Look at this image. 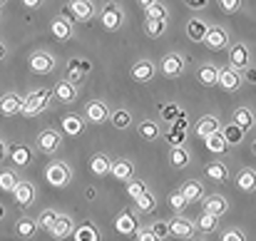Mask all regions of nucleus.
Masks as SVG:
<instances>
[{"mask_svg":"<svg viewBox=\"0 0 256 241\" xmlns=\"http://www.w3.org/2000/svg\"><path fill=\"white\" fill-rule=\"evenodd\" d=\"M137 2H140L142 8H150V5H152V2H157V0H137Z\"/></svg>","mask_w":256,"mask_h":241,"instance_id":"4d7b16f0","label":"nucleus"},{"mask_svg":"<svg viewBox=\"0 0 256 241\" xmlns=\"http://www.w3.org/2000/svg\"><path fill=\"white\" fill-rule=\"evenodd\" d=\"M232 65L234 68H246L249 65V50L244 45H234L232 48Z\"/></svg>","mask_w":256,"mask_h":241,"instance_id":"4be33fe9","label":"nucleus"},{"mask_svg":"<svg viewBox=\"0 0 256 241\" xmlns=\"http://www.w3.org/2000/svg\"><path fill=\"white\" fill-rule=\"evenodd\" d=\"M170 234H172V236H179V239H192L194 226L189 224V219L176 216V219H172V222H170Z\"/></svg>","mask_w":256,"mask_h":241,"instance_id":"7ed1b4c3","label":"nucleus"},{"mask_svg":"<svg viewBox=\"0 0 256 241\" xmlns=\"http://www.w3.org/2000/svg\"><path fill=\"white\" fill-rule=\"evenodd\" d=\"M75 84L72 82H68V80H62V82H58V87H55V97L60 100V102H72L75 100Z\"/></svg>","mask_w":256,"mask_h":241,"instance_id":"f3484780","label":"nucleus"},{"mask_svg":"<svg viewBox=\"0 0 256 241\" xmlns=\"http://www.w3.org/2000/svg\"><path fill=\"white\" fill-rule=\"evenodd\" d=\"M242 132H244V130H239L236 124L226 127V132H224V140H226V144H236V142L242 140Z\"/></svg>","mask_w":256,"mask_h":241,"instance_id":"a19ab883","label":"nucleus"},{"mask_svg":"<svg viewBox=\"0 0 256 241\" xmlns=\"http://www.w3.org/2000/svg\"><path fill=\"white\" fill-rule=\"evenodd\" d=\"M170 204H172V209H176V212H182V209L186 206V202H184V196H182V194H172Z\"/></svg>","mask_w":256,"mask_h":241,"instance_id":"8fccbe9b","label":"nucleus"},{"mask_svg":"<svg viewBox=\"0 0 256 241\" xmlns=\"http://www.w3.org/2000/svg\"><path fill=\"white\" fill-rule=\"evenodd\" d=\"M38 144H40L42 152H55V150L60 147V134L52 132V130H45V132L38 137Z\"/></svg>","mask_w":256,"mask_h":241,"instance_id":"0eeeda50","label":"nucleus"},{"mask_svg":"<svg viewBox=\"0 0 256 241\" xmlns=\"http://www.w3.org/2000/svg\"><path fill=\"white\" fill-rule=\"evenodd\" d=\"M222 241H244V234H242V232H226V234L222 236Z\"/></svg>","mask_w":256,"mask_h":241,"instance_id":"603ef678","label":"nucleus"},{"mask_svg":"<svg viewBox=\"0 0 256 241\" xmlns=\"http://www.w3.org/2000/svg\"><path fill=\"white\" fill-rule=\"evenodd\" d=\"M234 124H236L239 130H249V127L254 124V114H252L249 110H236V114H234Z\"/></svg>","mask_w":256,"mask_h":241,"instance_id":"bb28decb","label":"nucleus"},{"mask_svg":"<svg viewBox=\"0 0 256 241\" xmlns=\"http://www.w3.org/2000/svg\"><path fill=\"white\" fill-rule=\"evenodd\" d=\"M20 104H22V100H20L15 92H8V94L0 97V110H2V114H18V112H20Z\"/></svg>","mask_w":256,"mask_h":241,"instance_id":"423d86ee","label":"nucleus"},{"mask_svg":"<svg viewBox=\"0 0 256 241\" xmlns=\"http://www.w3.org/2000/svg\"><path fill=\"white\" fill-rule=\"evenodd\" d=\"M12 194H15V202H18L20 206H28V204H32V199H35L32 184H15Z\"/></svg>","mask_w":256,"mask_h":241,"instance_id":"6e6552de","label":"nucleus"},{"mask_svg":"<svg viewBox=\"0 0 256 241\" xmlns=\"http://www.w3.org/2000/svg\"><path fill=\"white\" fill-rule=\"evenodd\" d=\"M239 186H242L244 192H252V189H254V169H244V172L239 174Z\"/></svg>","mask_w":256,"mask_h":241,"instance_id":"f704fd0d","label":"nucleus"},{"mask_svg":"<svg viewBox=\"0 0 256 241\" xmlns=\"http://www.w3.org/2000/svg\"><path fill=\"white\" fill-rule=\"evenodd\" d=\"M182 70H184V60H182L179 55H167V58L162 60V72H164V75H172V78H174V75H179Z\"/></svg>","mask_w":256,"mask_h":241,"instance_id":"4468645a","label":"nucleus"},{"mask_svg":"<svg viewBox=\"0 0 256 241\" xmlns=\"http://www.w3.org/2000/svg\"><path fill=\"white\" fill-rule=\"evenodd\" d=\"M68 179H70V169L65 166V164H50L48 166V182L52 184V186H65L68 184Z\"/></svg>","mask_w":256,"mask_h":241,"instance_id":"f03ea898","label":"nucleus"},{"mask_svg":"<svg viewBox=\"0 0 256 241\" xmlns=\"http://www.w3.org/2000/svg\"><path fill=\"white\" fill-rule=\"evenodd\" d=\"M222 2V8L226 10V12H236L239 8H242V0H219Z\"/></svg>","mask_w":256,"mask_h":241,"instance_id":"09e8293b","label":"nucleus"},{"mask_svg":"<svg viewBox=\"0 0 256 241\" xmlns=\"http://www.w3.org/2000/svg\"><path fill=\"white\" fill-rule=\"evenodd\" d=\"M206 174H209V179H214V182H224V179H226V166L219 164V162H214V164L206 166Z\"/></svg>","mask_w":256,"mask_h":241,"instance_id":"473e14b6","label":"nucleus"},{"mask_svg":"<svg viewBox=\"0 0 256 241\" xmlns=\"http://www.w3.org/2000/svg\"><path fill=\"white\" fill-rule=\"evenodd\" d=\"M48 100H50V90H38V92H30V94L22 100L20 112H22V114H38V112H42V110H45Z\"/></svg>","mask_w":256,"mask_h":241,"instance_id":"f257e3e1","label":"nucleus"},{"mask_svg":"<svg viewBox=\"0 0 256 241\" xmlns=\"http://www.w3.org/2000/svg\"><path fill=\"white\" fill-rule=\"evenodd\" d=\"M82 72H90V62H82V60H72V62H70V82H80Z\"/></svg>","mask_w":256,"mask_h":241,"instance_id":"cd10ccee","label":"nucleus"},{"mask_svg":"<svg viewBox=\"0 0 256 241\" xmlns=\"http://www.w3.org/2000/svg\"><path fill=\"white\" fill-rule=\"evenodd\" d=\"M112 122H114V127H117V130H124V127L130 124V112H124V110H120V112H114V117H112Z\"/></svg>","mask_w":256,"mask_h":241,"instance_id":"79ce46f5","label":"nucleus"},{"mask_svg":"<svg viewBox=\"0 0 256 241\" xmlns=\"http://www.w3.org/2000/svg\"><path fill=\"white\" fill-rule=\"evenodd\" d=\"M179 194L184 196V202H196V199H202L204 189H202V184H199V182H186V184H184V189H182Z\"/></svg>","mask_w":256,"mask_h":241,"instance_id":"412c9836","label":"nucleus"},{"mask_svg":"<svg viewBox=\"0 0 256 241\" xmlns=\"http://www.w3.org/2000/svg\"><path fill=\"white\" fill-rule=\"evenodd\" d=\"M22 2H25V5H28V8H38V5H40V2H42V0H22Z\"/></svg>","mask_w":256,"mask_h":241,"instance_id":"6e6d98bb","label":"nucleus"},{"mask_svg":"<svg viewBox=\"0 0 256 241\" xmlns=\"http://www.w3.org/2000/svg\"><path fill=\"white\" fill-rule=\"evenodd\" d=\"M35 226H38V224H35L32 219H20V222H18V234H20V236H32V234H35Z\"/></svg>","mask_w":256,"mask_h":241,"instance_id":"e433bc0d","label":"nucleus"},{"mask_svg":"<svg viewBox=\"0 0 256 241\" xmlns=\"http://www.w3.org/2000/svg\"><path fill=\"white\" fill-rule=\"evenodd\" d=\"M144 18L147 20H167V10L160 2H152L150 8H144Z\"/></svg>","mask_w":256,"mask_h":241,"instance_id":"c85d7f7f","label":"nucleus"},{"mask_svg":"<svg viewBox=\"0 0 256 241\" xmlns=\"http://www.w3.org/2000/svg\"><path fill=\"white\" fill-rule=\"evenodd\" d=\"M206 30H209V28H206V22H204V20H196V18H194V20H189V25H186L189 38H192V40H196V42H202V40H204Z\"/></svg>","mask_w":256,"mask_h":241,"instance_id":"6ab92c4d","label":"nucleus"},{"mask_svg":"<svg viewBox=\"0 0 256 241\" xmlns=\"http://www.w3.org/2000/svg\"><path fill=\"white\" fill-rule=\"evenodd\" d=\"M70 10H72V18H78V20H90L94 15V8L90 0H75Z\"/></svg>","mask_w":256,"mask_h":241,"instance_id":"2eb2a0df","label":"nucleus"},{"mask_svg":"<svg viewBox=\"0 0 256 241\" xmlns=\"http://www.w3.org/2000/svg\"><path fill=\"white\" fill-rule=\"evenodd\" d=\"M2 55H5V48H2V45H0V58H2Z\"/></svg>","mask_w":256,"mask_h":241,"instance_id":"bf43d9fd","label":"nucleus"},{"mask_svg":"<svg viewBox=\"0 0 256 241\" xmlns=\"http://www.w3.org/2000/svg\"><path fill=\"white\" fill-rule=\"evenodd\" d=\"M12 162L20 164V166L28 164V162H30V150H28V147H12Z\"/></svg>","mask_w":256,"mask_h":241,"instance_id":"58836bf2","label":"nucleus"},{"mask_svg":"<svg viewBox=\"0 0 256 241\" xmlns=\"http://www.w3.org/2000/svg\"><path fill=\"white\" fill-rule=\"evenodd\" d=\"M110 166H112V164H110V160H107V157H102V154H97L94 160L90 162V169H92L97 176H104V174H110Z\"/></svg>","mask_w":256,"mask_h":241,"instance_id":"a878e982","label":"nucleus"},{"mask_svg":"<svg viewBox=\"0 0 256 241\" xmlns=\"http://www.w3.org/2000/svg\"><path fill=\"white\" fill-rule=\"evenodd\" d=\"M2 154H5V144L0 142V160H2Z\"/></svg>","mask_w":256,"mask_h":241,"instance_id":"13d9d810","label":"nucleus"},{"mask_svg":"<svg viewBox=\"0 0 256 241\" xmlns=\"http://www.w3.org/2000/svg\"><path fill=\"white\" fill-rule=\"evenodd\" d=\"M0 216H2V209H0Z\"/></svg>","mask_w":256,"mask_h":241,"instance_id":"052dcab7","label":"nucleus"},{"mask_svg":"<svg viewBox=\"0 0 256 241\" xmlns=\"http://www.w3.org/2000/svg\"><path fill=\"white\" fill-rule=\"evenodd\" d=\"M87 120L94 122V124H97V122H104V120H107V107H104L102 102H90V104H87Z\"/></svg>","mask_w":256,"mask_h":241,"instance_id":"aec40b11","label":"nucleus"},{"mask_svg":"<svg viewBox=\"0 0 256 241\" xmlns=\"http://www.w3.org/2000/svg\"><path fill=\"white\" fill-rule=\"evenodd\" d=\"M55 219H58V214H55V212H42L38 222H40V226H45V229H50Z\"/></svg>","mask_w":256,"mask_h":241,"instance_id":"de8ad7c7","label":"nucleus"},{"mask_svg":"<svg viewBox=\"0 0 256 241\" xmlns=\"http://www.w3.org/2000/svg\"><path fill=\"white\" fill-rule=\"evenodd\" d=\"M62 130H65L68 134H80V132H82V122H80L75 114H70V117L62 120Z\"/></svg>","mask_w":256,"mask_h":241,"instance_id":"2f4dec72","label":"nucleus"},{"mask_svg":"<svg viewBox=\"0 0 256 241\" xmlns=\"http://www.w3.org/2000/svg\"><path fill=\"white\" fill-rule=\"evenodd\" d=\"M50 232H52L55 239H65V236H70V232H72V222H70V216H60V214H58V219L52 222Z\"/></svg>","mask_w":256,"mask_h":241,"instance_id":"1a4fd4ad","label":"nucleus"},{"mask_svg":"<svg viewBox=\"0 0 256 241\" xmlns=\"http://www.w3.org/2000/svg\"><path fill=\"white\" fill-rule=\"evenodd\" d=\"M132 78L140 82H150L154 78V65L152 62H147V60H142V62H137L134 68H132Z\"/></svg>","mask_w":256,"mask_h":241,"instance_id":"9b49d317","label":"nucleus"},{"mask_svg":"<svg viewBox=\"0 0 256 241\" xmlns=\"http://www.w3.org/2000/svg\"><path fill=\"white\" fill-rule=\"evenodd\" d=\"M52 35H55L58 40H68V38L72 35V22L65 20V18H58V20L52 22Z\"/></svg>","mask_w":256,"mask_h":241,"instance_id":"a211bd4d","label":"nucleus"},{"mask_svg":"<svg viewBox=\"0 0 256 241\" xmlns=\"http://www.w3.org/2000/svg\"><path fill=\"white\" fill-rule=\"evenodd\" d=\"M216 78H219V70H216V68H212V65L199 70V82H202V84H206V87L216 84Z\"/></svg>","mask_w":256,"mask_h":241,"instance_id":"c756f323","label":"nucleus"},{"mask_svg":"<svg viewBox=\"0 0 256 241\" xmlns=\"http://www.w3.org/2000/svg\"><path fill=\"white\" fill-rule=\"evenodd\" d=\"M137 209H140V212H152V209H154V196L147 194V192H142V194L137 196Z\"/></svg>","mask_w":256,"mask_h":241,"instance_id":"c9c22d12","label":"nucleus"},{"mask_svg":"<svg viewBox=\"0 0 256 241\" xmlns=\"http://www.w3.org/2000/svg\"><path fill=\"white\" fill-rule=\"evenodd\" d=\"M140 134H142L144 140H154V137L160 134V130H157L154 122H142V124H140Z\"/></svg>","mask_w":256,"mask_h":241,"instance_id":"ea45409f","label":"nucleus"},{"mask_svg":"<svg viewBox=\"0 0 256 241\" xmlns=\"http://www.w3.org/2000/svg\"><path fill=\"white\" fill-rule=\"evenodd\" d=\"M226 212V199L224 196H209L206 202H204V214H212V216H222Z\"/></svg>","mask_w":256,"mask_h":241,"instance_id":"9d476101","label":"nucleus"},{"mask_svg":"<svg viewBox=\"0 0 256 241\" xmlns=\"http://www.w3.org/2000/svg\"><path fill=\"white\" fill-rule=\"evenodd\" d=\"M199 229H202V232H214V229H216V216L204 214V216L199 219Z\"/></svg>","mask_w":256,"mask_h":241,"instance_id":"37998d69","label":"nucleus"},{"mask_svg":"<svg viewBox=\"0 0 256 241\" xmlns=\"http://www.w3.org/2000/svg\"><path fill=\"white\" fill-rule=\"evenodd\" d=\"M206 147H209V152H214V154H222V152H226V140H224V134H219V132H214V134H209L206 137Z\"/></svg>","mask_w":256,"mask_h":241,"instance_id":"5701e85b","label":"nucleus"},{"mask_svg":"<svg viewBox=\"0 0 256 241\" xmlns=\"http://www.w3.org/2000/svg\"><path fill=\"white\" fill-rule=\"evenodd\" d=\"M214 132H219V122H216V117H202L199 122H196V134L199 137H209V134H214Z\"/></svg>","mask_w":256,"mask_h":241,"instance_id":"f8f14e48","label":"nucleus"},{"mask_svg":"<svg viewBox=\"0 0 256 241\" xmlns=\"http://www.w3.org/2000/svg\"><path fill=\"white\" fill-rule=\"evenodd\" d=\"M202 42H206L212 50H222V48L226 45V32H224L222 28H209Z\"/></svg>","mask_w":256,"mask_h":241,"instance_id":"39448f33","label":"nucleus"},{"mask_svg":"<svg viewBox=\"0 0 256 241\" xmlns=\"http://www.w3.org/2000/svg\"><path fill=\"white\" fill-rule=\"evenodd\" d=\"M0 2H2V0H0Z\"/></svg>","mask_w":256,"mask_h":241,"instance_id":"680f3d73","label":"nucleus"},{"mask_svg":"<svg viewBox=\"0 0 256 241\" xmlns=\"http://www.w3.org/2000/svg\"><path fill=\"white\" fill-rule=\"evenodd\" d=\"M137 241H160V239L152 234V229H142V232L137 234Z\"/></svg>","mask_w":256,"mask_h":241,"instance_id":"3c124183","label":"nucleus"},{"mask_svg":"<svg viewBox=\"0 0 256 241\" xmlns=\"http://www.w3.org/2000/svg\"><path fill=\"white\" fill-rule=\"evenodd\" d=\"M30 68H32L38 75H45V72H50V70L55 68V60H52L50 55H35V58L30 60Z\"/></svg>","mask_w":256,"mask_h":241,"instance_id":"dca6fc26","label":"nucleus"},{"mask_svg":"<svg viewBox=\"0 0 256 241\" xmlns=\"http://www.w3.org/2000/svg\"><path fill=\"white\" fill-rule=\"evenodd\" d=\"M78 241H97V232L92 226H82L78 232Z\"/></svg>","mask_w":256,"mask_h":241,"instance_id":"49530a36","label":"nucleus"},{"mask_svg":"<svg viewBox=\"0 0 256 241\" xmlns=\"http://www.w3.org/2000/svg\"><path fill=\"white\" fill-rule=\"evenodd\" d=\"M170 162L176 166V169H182V166H186V162H189V154L182 150V147H174L172 150V157H170Z\"/></svg>","mask_w":256,"mask_h":241,"instance_id":"72a5a7b5","label":"nucleus"},{"mask_svg":"<svg viewBox=\"0 0 256 241\" xmlns=\"http://www.w3.org/2000/svg\"><path fill=\"white\" fill-rule=\"evenodd\" d=\"M137 229V219L132 216V214H122L120 219H117V232L120 234H132Z\"/></svg>","mask_w":256,"mask_h":241,"instance_id":"393cba45","label":"nucleus"},{"mask_svg":"<svg viewBox=\"0 0 256 241\" xmlns=\"http://www.w3.org/2000/svg\"><path fill=\"white\" fill-rule=\"evenodd\" d=\"M15 184H18V179H15L12 172H2V174H0V189H2V192H12Z\"/></svg>","mask_w":256,"mask_h":241,"instance_id":"4c0bfd02","label":"nucleus"},{"mask_svg":"<svg viewBox=\"0 0 256 241\" xmlns=\"http://www.w3.org/2000/svg\"><path fill=\"white\" fill-rule=\"evenodd\" d=\"M162 114H164V120H174L179 112H176V107H164V110H162Z\"/></svg>","mask_w":256,"mask_h":241,"instance_id":"5fc2aeb1","label":"nucleus"},{"mask_svg":"<svg viewBox=\"0 0 256 241\" xmlns=\"http://www.w3.org/2000/svg\"><path fill=\"white\" fill-rule=\"evenodd\" d=\"M216 84H222L224 90H236L242 84V78H239L236 70H222L219 78H216Z\"/></svg>","mask_w":256,"mask_h":241,"instance_id":"ddd939ff","label":"nucleus"},{"mask_svg":"<svg viewBox=\"0 0 256 241\" xmlns=\"http://www.w3.org/2000/svg\"><path fill=\"white\" fill-rule=\"evenodd\" d=\"M152 234H154L157 239H164V236H170V224H167V222H157V224L152 226Z\"/></svg>","mask_w":256,"mask_h":241,"instance_id":"a18cd8bd","label":"nucleus"},{"mask_svg":"<svg viewBox=\"0 0 256 241\" xmlns=\"http://www.w3.org/2000/svg\"><path fill=\"white\" fill-rule=\"evenodd\" d=\"M102 25H104L107 30H117V28L122 25V12H120L117 5H107V8L102 10Z\"/></svg>","mask_w":256,"mask_h":241,"instance_id":"20e7f679","label":"nucleus"},{"mask_svg":"<svg viewBox=\"0 0 256 241\" xmlns=\"http://www.w3.org/2000/svg\"><path fill=\"white\" fill-rule=\"evenodd\" d=\"M164 28H167L164 20H147V22H144V32H147L150 38H160V35L164 32Z\"/></svg>","mask_w":256,"mask_h":241,"instance_id":"7c9ffc66","label":"nucleus"},{"mask_svg":"<svg viewBox=\"0 0 256 241\" xmlns=\"http://www.w3.org/2000/svg\"><path fill=\"white\" fill-rule=\"evenodd\" d=\"M110 172H112V176H117V179H130L132 176V172H134V166H132V162H114L112 166H110Z\"/></svg>","mask_w":256,"mask_h":241,"instance_id":"b1692460","label":"nucleus"},{"mask_svg":"<svg viewBox=\"0 0 256 241\" xmlns=\"http://www.w3.org/2000/svg\"><path fill=\"white\" fill-rule=\"evenodd\" d=\"M142 192H147V189H144V182H130V184H127V194H130L132 199H137Z\"/></svg>","mask_w":256,"mask_h":241,"instance_id":"c03bdc74","label":"nucleus"},{"mask_svg":"<svg viewBox=\"0 0 256 241\" xmlns=\"http://www.w3.org/2000/svg\"><path fill=\"white\" fill-rule=\"evenodd\" d=\"M184 2H186L192 10H202V8L206 5V0H184Z\"/></svg>","mask_w":256,"mask_h":241,"instance_id":"864d4df0","label":"nucleus"}]
</instances>
